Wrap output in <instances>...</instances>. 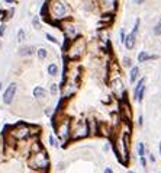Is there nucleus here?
<instances>
[{"instance_id": "b1692460", "label": "nucleus", "mask_w": 161, "mask_h": 173, "mask_svg": "<svg viewBox=\"0 0 161 173\" xmlns=\"http://www.w3.org/2000/svg\"><path fill=\"white\" fill-rule=\"evenodd\" d=\"M122 61H123V65H131V60H129L128 57H125Z\"/></svg>"}, {"instance_id": "dca6fc26", "label": "nucleus", "mask_w": 161, "mask_h": 173, "mask_svg": "<svg viewBox=\"0 0 161 173\" xmlns=\"http://www.w3.org/2000/svg\"><path fill=\"white\" fill-rule=\"evenodd\" d=\"M48 73H49L51 76H55V74L58 73V67L55 64H49L48 65Z\"/></svg>"}, {"instance_id": "aec40b11", "label": "nucleus", "mask_w": 161, "mask_h": 173, "mask_svg": "<svg viewBox=\"0 0 161 173\" xmlns=\"http://www.w3.org/2000/svg\"><path fill=\"white\" fill-rule=\"evenodd\" d=\"M138 154H140L141 157L144 156V144H142V143H140V144H138Z\"/></svg>"}, {"instance_id": "423d86ee", "label": "nucleus", "mask_w": 161, "mask_h": 173, "mask_svg": "<svg viewBox=\"0 0 161 173\" xmlns=\"http://www.w3.org/2000/svg\"><path fill=\"white\" fill-rule=\"evenodd\" d=\"M16 90H18V85H16V83H10V85L7 86V89H6L4 95H3V102H4V103H10L12 100H13V97H15Z\"/></svg>"}, {"instance_id": "f257e3e1", "label": "nucleus", "mask_w": 161, "mask_h": 173, "mask_svg": "<svg viewBox=\"0 0 161 173\" xmlns=\"http://www.w3.org/2000/svg\"><path fill=\"white\" fill-rule=\"evenodd\" d=\"M128 147H129L128 137H125V138H118V140L115 141L113 148H115V153H116V156L119 157V160L122 163L128 162V153H129Z\"/></svg>"}, {"instance_id": "c85d7f7f", "label": "nucleus", "mask_w": 161, "mask_h": 173, "mask_svg": "<svg viewBox=\"0 0 161 173\" xmlns=\"http://www.w3.org/2000/svg\"><path fill=\"white\" fill-rule=\"evenodd\" d=\"M134 1H135L137 4H142V3H144V0H134Z\"/></svg>"}, {"instance_id": "4468645a", "label": "nucleus", "mask_w": 161, "mask_h": 173, "mask_svg": "<svg viewBox=\"0 0 161 173\" xmlns=\"http://www.w3.org/2000/svg\"><path fill=\"white\" fill-rule=\"evenodd\" d=\"M19 54L21 55H32L33 54V47H23L19 50Z\"/></svg>"}, {"instance_id": "f3484780", "label": "nucleus", "mask_w": 161, "mask_h": 173, "mask_svg": "<svg viewBox=\"0 0 161 173\" xmlns=\"http://www.w3.org/2000/svg\"><path fill=\"white\" fill-rule=\"evenodd\" d=\"M147 60H150V55L147 54V53H140V55H138V61L140 63H144V61H147Z\"/></svg>"}, {"instance_id": "4be33fe9", "label": "nucleus", "mask_w": 161, "mask_h": 173, "mask_svg": "<svg viewBox=\"0 0 161 173\" xmlns=\"http://www.w3.org/2000/svg\"><path fill=\"white\" fill-rule=\"evenodd\" d=\"M125 38H126L125 31H123V29H120V42H125Z\"/></svg>"}, {"instance_id": "39448f33", "label": "nucleus", "mask_w": 161, "mask_h": 173, "mask_svg": "<svg viewBox=\"0 0 161 173\" xmlns=\"http://www.w3.org/2000/svg\"><path fill=\"white\" fill-rule=\"evenodd\" d=\"M110 86H112V92H113L118 97L125 96V89H123V83H122L120 77L113 79V80H112V83H110Z\"/></svg>"}, {"instance_id": "bb28decb", "label": "nucleus", "mask_w": 161, "mask_h": 173, "mask_svg": "<svg viewBox=\"0 0 161 173\" xmlns=\"http://www.w3.org/2000/svg\"><path fill=\"white\" fill-rule=\"evenodd\" d=\"M141 164H142V166H144V167H145V164H147V163H145V159H144V156H142V157H141Z\"/></svg>"}, {"instance_id": "6ab92c4d", "label": "nucleus", "mask_w": 161, "mask_h": 173, "mask_svg": "<svg viewBox=\"0 0 161 173\" xmlns=\"http://www.w3.org/2000/svg\"><path fill=\"white\" fill-rule=\"evenodd\" d=\"M38 57H39L41 60H44V58L47 57V50H45V48H41V50H38Z\"/></svg>"}, {"instance_id": "7c9ffc66", "label": "nucleus", "mask_w": 161, "mask_h": 173, "mask_svg": "<svg viewBox=\"0 0 161 173\" xmlns=\"http://www.w3.org/2000/svg\"><path fill=\"white\" fill-rule=\"evenodd\" d=\"M105 173H113V172H112L110 169H106V170H105Z\"/></svg>"}, {"instance_id": "f03ea898", "label": "nucleus", "mask_w": 161, "mask_h": 173, "mask_svg": "<svg viewBox=\"0 0 161 173\" xmlns=\"http://www.w3.org/2000/svg\"><path fill=\"white\" fill-rule=\"evenodd\" d=\"M29 164L33 169H47L48 164H49V159H48L47 153L44 150H39V151L33 153L32 159L29 160Z\"/></svg>"}, {"instance_id": "f8f14e48", "label": "nucleus", "mask_w": 161, "mask_h": 173, "mask_svg": "<svg viewBox=\"0 0 161 173\" xmlns=\"http://www.w3.org/2000/svg\"><path fill=\"white\" fill-rule=\"evenodd\" d=\"M33 96L36 97V99H41V97H45V96H47V90H45L44 87H41V86L35 87V89H33Z\"/></svg>"}, {"instance_id": "5701e85b", "label": "nucleus", "mask_w": 161, "mask_h": 173, "mask_svg": "<svg viewBox=\"0 0 161 173\" xmlns=\"http://www.w3.org/2000/svg\"><path fill=\"white\" fill-rule=\"evenodd\" d=\"M33 26H35L36 29H39V28H41V26H39V21H38V18H35V19H33Z\"/></svg>"}, {"instance_id": "393cba45", "label": "nucleus", "mask_w": 161, "mask_h": 173, "mask_svg": "<svg viewBox=\"0 0 161 173\" xmlns=\"http://www.w3.org/2000/svg\"><path fill=\"white\" fill-rule=\"evenodd\" d=\"M49 143H51V144H52V146H55V147H57V146H58V144H57V141L54 140V137H49Z\"/></svg>"}, {"instance_id": "1a4fd4ad", "label": "nucleus", "mask_w": 161, "mask_h": 173, "mask_svg": "<svg viewBox=\"0 0 161 173\" xmlns=\"http://www.w3.org/2000/svg\"><path fill=\"white\" fill-rule=\"evenodd\" d=\"M145 79H141L140 82H138V85L135 86V90H134V95H135V99L141 102L142 100V97H144V93H145Z\"/></svg>"}, {"instance_id": "9b49d317", "label": "nucleus", "mask_w": 161, "mask_h": 173, "mask_svg": "<svg viewBox=\"0 0 161 173\" xmlns=\"http://www.w3.org/2000/svg\"><path fill=\"white\" fill-rule=\"evenodd\" d=\"M57 131H58V135H60V138L61 140H67L68 138V134H70V125H68V122H64L63 124V127L61 128H57Z\"/></svg>"}, {"instance_id": "412c9836", "label": "nucleus", "mask_w": 161, "mask_h": 173, "mask_svg": "<svg viewBox=\"0 0 161 173\" xmlns=\"http://www.w3.org/2000/svg\"><path fill=\"white\" fill-rule=\"evenodd\" d=\"M47 38H48V41H49V42L57 44V39L54 38V36H52V35H51V33H47Z\"/></svg>"}, {"instance_id": "6e6552de", "label": "nucleus", "mask_w": 161, "mask_h": 173, "mask_svg": "<svg viewBox=\"0 0 161 173\" xmlns=\"http://www.w3.org/2000/svg\"><path fill=\"white\" fill-rule=\"evenodd\" d=\"M29 128L28 127H25L23 124H21V130H19V125H16V130L12 131V134L15 135V138H18V140H22V138H26L28 135H29Z\"/></svg>"}, {"instance_id": "c756f323", "label": "nucleus", "mask_w": 161, "mask_h": 173, "mask_svg": "<svg viewBox=\"0 0 161 173\" xmlns=\"http://www.w3.org/2000/svg\"><path fill=\"white\" fill-rule=\"evenodd\" d=\"M6 3H15V0H4Z\"/></svg>"}, {"instance_id": "ddd939ff", "label": "nucleus", "mask_w": 161, "mask_h": 173, "mask_svg": "<svg viewBox=\"0 0 161 173\" xmlns=\"http://www.w3.org/2000/svg\"><path fill=\"white\" fill-rule=\"evenodd\" d=\"M116 1L118 0H102V6L105 10H112V7L116 6Z\"/></svg>"}, {"instance_id": "7ed1b4c3", "label": "nucleus", "mask_w": 161, "mask_h": 173, "mask_svg": "<svg viewBox=\"0 0 161 173\" xmlns=\"http://www.w3.org/2000/svg\"><path fill=\"white\" fill-rule=\"evenodd\" d=\"M51 10H52V16L55 19H63L67 16V9L65 4L60 0H52L51 3Z\"/></svg>"}, {"instance_id": "20e7f679", "label": "nucleus", "mask_w": 161, "mask_h": 173, "mask_svg": "<svg viewBox=\"0 0 161 173\" xmlns=\"http://www.w3.org/2000/svg\"><path fill=\"white\" fill-rule=\"evenodd\" d=\"M74 135H73V138H84L89 135V125H87L86 121H80V122H77V127H75L74 130Z\"/></svg>"}, {"instance_id": "0eeeda50", "label": "nucleus", "mask_w": 161, "mask_h": 173, "mask_svg": "<svg viewBox=\"0 0 161 173\" xmlns=\"http://www.w3.org/2000/svg\"><path fill=\"white\" fill-rule=\"evenodd\" d=\"M138 25H140V19H137V23H135L134 31L125 38V47H126V50H132L134 45H135V35H137V31H138Z\"/></svg>"}, {"instance_id": "2eb2a0df", "label": "nucleus", "mask_w": 161, "mask_h": 173, "mask_svg": "<svg viewBox=\"0 0 161 173\" xmlns=\"http://www.w3.org/2000/svg\"><path fill=\"white\" fill-rule=\"evenodd\" d=\"M138 73H140V68L138 67H132V70H131V83L135 82V79L138 77Z\"/></svg>"}, {"instance_id": "9d476101", "label": "nucleus", "mask_w": 161, "mask_h": 173, "mask_svg": "<svg viewBox=\"0 0 161 173\" xmlns=\"http://www.w3.org/2000/svg\"><path fill=\"white\" fill-rule=\"evenodd\" d=\"M120 111H122V119L129 122V119H131V108H129V103L126 102V99L120 103Z\"/></svg>"}, {"instance_id": "cd10ccee", "label": "nucleus", "mask_w": 161, "mask_h": 173, "mask_svg": "<svg viewBox=\"0 0 161 173\" xmlns=\"http://www.w3.org/2000/svg\"><path fill=\"white\" fill-rule=\"evenodd\" d=\"M4 28H6V26H4V25H1V28H0V35H3V32H4Z\"/></svg>"}, {"instance_id": "473e14b6", "label": "nucleus", "mask_w": 161, "mask_h": 173, "mask_svg": "<svg viewBox=\"0 0 161 173\" xmlns=\"http://www.w3.org/2000/svg\"><path fill=\"white\" fill-rule=\"evenodd\" d=\"M160 22H161V21H160Z\"/></svg>"}, {"instance_id": "a211bd4d", "label": "nucleus", "mask_w": 161, "mask_h": 173, "mask_svg": "<svg viewBox=\"0 0 161 173\" xmlns=\"http://www.w3.org/2000/svg\"><path fill=\"white\" fill-rule=\"evenodd\" d=\"M18 41L19 42H22V41H25V31L23 29H19V32H18Z\"/></svg>"}, {"instance_id": "a878e982", "label": "nucleus", "mask_w": 161, "mask_h": 173, "mask_svg": "<svg viewBox=\"0 0 161 173\" xmlns=\"http://www.w3.org/2000/svg\"><path fill=\"white\" fill-rule=\"evenodd\" d=\"M51 92H52V93H57V85H52V86H51Z\"/></svg>"}, {"instance_id": "2f4dec72", "label": "nucleus", "mask_w": 161, "mask_h": 173, "mask_svg": "<svg viewBox=\"0 0 161 173\" xmlns=\"http://www.w3.org/2000/svg\"><path fill=\"white\" fill-rule=\"evenodd\" d=\"M160 153H161V144H160Z\"/></svg>"}]
</instances>
